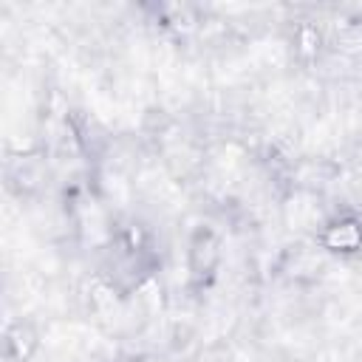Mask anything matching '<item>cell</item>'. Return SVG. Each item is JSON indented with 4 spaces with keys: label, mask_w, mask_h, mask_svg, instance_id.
Wrapping results in <instances>:
<instances>
[{
    "label": "cell",
    "mask_w": 362,
    "mask_h": 362,
    "mask_svg": "<svg viewBox=\"0 0 362 362\" xmlns=\"http://www.w3.org/2000/svg\"><path fill=\"white\" fill-rule=\"evenodd\" d=\"M223 260V240L215 226L198 223L187 238V274L192 286H209Z\"/></svg>",
    "instance_id": "obj_2"
},
{
    "label": "cell",
    "mask_w": 362,
    "mask_h": 362,
    "mask_svg": "<svg viewBox=\"0 0 362 362\" xmlns=\"http://www.w3.org/2000/svg\"><path fill=\"white\" fill-rule=\"evenodd\" d=\"M314 243L320 252L334 255V257L362 255V212L351 206L328 212L314 232Z\"/></svg>",
    "instance_id": "obj_1"
},
{
    "label": "cell",
    "mask_w": 362,
    "mask_h": 362,
    "mask_svg": "<svg viewBox=\"0 0 362 362\" xmlns=\"http://www.w3.org/2000/svg\"><path fill=\"white\" fill-rule=\"evenodd\" d=\"M322 51V31L314 23H300L294 28V54L305 62L317 59Z\"/></svg>",
    "instance_id": "obj_5"
},
{
    "label": "cell",
    "mask_w": 362,
    "mask_h": 362,
    "mask_svg": "<svg viewBox=\"0 0 362 362\" xmlns=\"http://www.w3.org/2000/svg\"><path fill=\"white\" fill-rule=\"evenodd\" d=\"M40 328L34 320L28 317H14L6 322V334H3V356L6 362H31L40 351Z\"/></svg>",
    "instance_id": "obj_3"
},
{
    "label": "cell",
    "mask_w": 362,
    "mask_h": 362,
    "mask_svg": "<svg viewBox=\"0 0 362 362\" xmlns=\"http://www.w3.org/2000/svg\"><path fill=\"white\" fill-rule=\"evenodd\" d=\"M45 178V170H42V161L40 156H31V153H20V156H11L8 164H6V187L14 192V195H31Z\"/></svg>",
    "instance_id": "obj_4"
}]
</instances>
